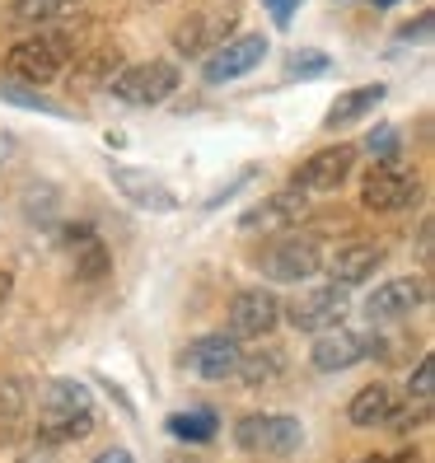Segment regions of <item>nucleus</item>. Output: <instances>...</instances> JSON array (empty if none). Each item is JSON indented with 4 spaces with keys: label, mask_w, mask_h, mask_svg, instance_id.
<instances>
[{
    "label": "nucleus",
    "mask_w": 435,
    "mask_h": 463,
    "mask_svg": "<svg viewBox=\"0 0 435 463\" xmlns=\"http://www.w3.org/2000/svg\"><path fill=\"white\" fill-rule=\"evenodd\" d=\"M94 430V402H90V389L75 384V379H52L43 389V402H38V426H33V440L43 449L52 445H71V440H85Z\"/></svg>",
    "instance_id": "obj_1"
},
{
    "label": "nucleus",
    "mask_w": 435,
    "mask_h": 463,
    "mask_svg": "<svg viewBox=\"0 0 435 463\" xmlns=\"http://www.w3.org/2000/svg\"><path fill=\"white\" fill-rule=\"evenodd\" d=\"M75 57V47L66 33L47 29V33H33V38H19L10 52H5V80L14 85H52Z\"/></svg>",
    "instance_id": "obj_2"
},
{
    "label": "nucleus",
    "mask_w": 435,
    "mask_h": 463,
    "mask_svg": "<svg viewBox=\"0 0 435 463\" xmlns=\"http://www.w3.org/2000/svg\"><path fill=\"white\" fill-rule=\"evenodd\" d=\"M234 445L253 458H286L305 445V426L290 412H249L234 426Z\"/></svg>",
    "instance_id": "obj_3"
},
{
    "label": "nucleus",
    "mask_w": 435,
    "mask_h": 463,
    "mask_svg": "<svg viewBox=\"0 0 435 463\" xmlns=\"http://www.w3.org/2000/svg\"><path fill=\"white\" fill-rule=\"evenodd\" d=\"M234 33H239V5H202L174 24V52L178 57H211Z\"/></svg>",
    "instance_id": "obj_4"
},
{
    "label": "nucleus",
    "mask_w": 435,
    "mask_h": 463,
    "mask_svg": "<svg viewBox=\"0 0 435 463\" xmlns=\"http://www.w3.org/2000/svg\"><path fill=\"white\" fill-rule=\"evenodd\" d=\"M183 85V75H178V66L174 61H141V66H127V71H118L113 80H108V90H113L122 103H131V108H155V103H165L174 90Z\"/></svg>",
    "instance_id": "obj_5"
},
{
    "label": "nucleus",
    "mask_w": 435,
    "mask_h": 463,
    "mask_svg": "<svg viewBox=\"0 0 435 463\" xmlns=\"http://www.w3.org/2000/svg\"><path fill=\"white\" fill-rule=\"evenodd\" d=\"M225 323H230V337L234 342H262L281 323V299L271 295L267 286H249V290H239L230 299Z\"/></svg>",
    "instance_id": "obj_6"
},
{
    "label": "nucleus",
    "mask_w": 435,
    "mask_h": 463,
    "mask_svg": "<svg viewBox=\"0 0 435 463\" xmlns=\"http://www.w3.org/2000/svg\"><path fill=\"white\" fill-rule=\"evenodd\" d=\"M286 318L295 323L300 333H328V328H342V318H346V286L328 281V286H314L305 295H295L290 305H281Z\"/></svg>",
    "instance_id": "obj_7"
},
{
    "label": "nucleus",
    "mask_w": 435,
    "mask_h": 463,
    "mask_svg": "<svg viewBox=\"0 0 435 463\" xmlns=\"http://www.w3.org/2000/svg\"><path fill=\"white\" fill-rule=\"evenodd\" d=\"M384 346L374 333H356V328H328V333H318V342L309 346V361L314 370L323 374H337V370H351L356 361L374 356V351Z\"/></svg>",
    "instance_id": "obj_8"
},
{
    "label": "nucleus",
    "mask_w": 435,
    "mask_h": 463,
    "mask_svg": "<svg viewBox=\"0 0 435 463\" xmlns=\"http://www.w3.org/2000/svg\"><path fill=\"white\" fill-rule=\"evenodd\" d=\"M262 57H267V38L262 33H234L230 43H221L206 57L202 80H206V85H230V80H239V75H249L253 66H262Z\"/></svg>",
    "instance_id": "obj_9"
},
{
    "label": "nucleus",
    "mask_w": 435,
    "mask_h": 463,
    "mask_svg": "<svg viewBox=\"0 0 435 463\" xmlns=\"http://www.w3.org/2000/svg\"><path fill=\"white\" fill-rule=\"evenodd\" d=\"M417 202V178L407 174L402 165H374L361 183V206L365 211H402Z\"/></svg>",
    "instance_id": "obj_10"
},
{
    "label": "nucleus",
    "mask_w": 435,
    "mask_h": 463,
    "mask_svg": "<svg viewBox=\"0 0 435 463\" xmlns=\"http://www.w3.org/2000/svg\"><path fill=\"white\" fill-rule=\"evenodd\" d=\"M262 277L267 281H309L314 271L323 267V258H318V243L314 239H277L271 249L262 253Z\"/></svg>",
    "instance_id": "obj_11"
},
{
    "label": "nucleus",
    "mask_w": 435,
    "mask_h": 463,
    "mask_svg": "<svg viewBox=\"0 0 435 463\" xmlns=\"http://www.w3.org/2000/svg\"><path fill=\"white\" fill-rule=\"evenodd\" d=\"M351 165H356V146L314 150L309 159H300V169H295V187H300V193H337L351 174Z\"/></svg>",
    "instance_id": "obj_12"
},
{
    "label": "nucleus",
    "mask_w": 435,
    "mask_h": 463,
    "mask_svg": "<svg viewBox=\"0 0 435 463\" xmlns=\"http://www.w3.org/2000/svg\"><path fill=\"white\" fill-rule=\"evenodd\" d=\"M309 211V197L300 193V187H286V193H271L262 197L253 211L239 215V230H262V234H277V230H290L300 225V215Z\"/></svg>",
    "instance_id": "obj_13"
},
{
    "label": "nucleus",
    "mask_w": 435,
    "mask_h": 463,
    "mask_svg": "<svg viewBox=\"0 0 435 463\" xmlns=\"http://www.w3.org/2000/svg\"><path fill=\"white\" fill-rule=\"evenodd\" d=\"M183 365L197 379H230L239 365V342L230 333H206L183 351Z\"/></svg>",
    "instance_id": "obj_14"
},
{
    "label": "nucleus",
    "mask_w": 435,
    "mask_h": 463,
    "mask_svg": "<svg viewBox=\"0 0 435 463\" xmlns=\"http://www.w3.org/2000/svg\"><path fill=\"white\" fill-rule=\"evenodd\" d=\"M108 174H113L118 193H122V197H127L131 206H141V211H155V215H169V211H178V197H174L169 187L155 178V174H146V169H127V165H113Z\"/></svg>",
    "instance_id": "obj_15"
},
{
    "label": "nucleus",
    "mask_w": 435,
    "mask_h": 463,
    "mask_svg": "<svg viewBox=\"0 0 435 463\" xmlns=\"http://www.w3.org/2000/svg\"><path fill=\"white\" fill-rule=\"evenodd\" d=\"M421 299H426L421 281H412V277H398V281L374 286V295L365 299V314H370L374 323H393V318H407L412 309H421Z\"/></svg>",
    "instance_id": "obj_16"
},
{
    "label": "nucleus",
    "mask_w": 435,
    "mask_h": 463,
    "mask_svg": "<svg viewBox=\"0 0 435 463\" xmlns=\"http://www.w3.org/2000/svg\"><path fill=\"white\" fill-rule=\"evenodd\" d=\"M379 267H384V249H379V243H342V249L328 258V277L337 286H361Z\"/></svg>",
    "instance_id": "obj_17"
},
{
    "label": "nucleus",
    "mask_w": 435,
    "mask_h": 463,
    "mask_svg": "<svg viewBox=\"0 0 435 463\" xmlns=\"http://www.w3.org/2000/svg\"><path fill=\"white\" fill-rule=\"evenodd\" d=\"M66 249H71V258H75V277H80V281H99L103 271L113 267V258H108V249H103V239H99L90 225L66 230Z\"/></svg>",
    "instance_id": "obj_18"
},
{
    "label": "nucleus",
    "mask_w": 435,
    "mask_h": 463,
    "mask_svg": "<svg viewBox=\"0 0 435 463\" xmlns=\"http://www.w3.org/2000/svg\"><path fill=\"white\" fill-rule=\"evenodd\" d=\"M384 85H361V90H346V94H337V103L328 108V118H323V127H351V122H361V118H370L379 103H384Z\"/></svg>",
    "instance_id": "obj_19"
},
{
    "label": "nucleus",
    "mask_w": 435,
    "mask_h": 463,
    "mask_svg": "<svg viewBox=\"0 0 435 463\" xmlns=\"http://www.w3.org/2000/svg\"><path fill=\"white\" fill-rule=\"evenodd\" d=\"M234 374H239L249 389H267V384H277V379L286 374V356H281L277 346H258V351H249V356L239 351Z\"/></svg>",
    "instance_id": "obj_20"
},
{
    "label": "nucleus",
    "mask_w": 435,
    "mask_h": 463,
    "mask_svg": "<svg viewBox=\"0 0 435 463\" xmlns=\"http://www.w3.org/2000/svg\"><path fill=\"white\" fill-rule=\"evenodd\" d=\"M393 412V389L389 384H365L356 398L346 402V421L351 426H384Z\"/></svg>",
    "instance_id": "obj_21"
},
{
    "label": "nucleus",
    "mask_w": 435,
    "mask_h": 463,
    "mask_svg": "<svg viewBox=\"0 0 435 463\" xmlns=\"http://www.w3.org/2000/svg\"><path fill=\"white\" fill-rule=\"evenodd\" d=\"M169 430L178 435V440H187V445H206V440H215L221 421H215L211 407H187V412H174L169 417Z\"/></svg>",
    "instance_id": "obj_22"
},
{
    "label": "nucleus",
    "mask_w": 435,
    "mask_h": 463,
    "mask_svg": "<svg viewBox=\"0 0 435 463\" xmlns=\"http://www.w3.org/2000/svg\"><path fill=\"white\" fill-rule=\"evenodd\" d=\"M80 5V0H10V19L14 24H47V19H61Z\"/></svg>",
    "instance_id": "obj_23"
},
{
    "label": "nucleus",
    "mask_w": 435,
    "mask_h": 463,
    "mask_svg": "<svg viewBox=\"0 0 435 463\" xmlns=\"http://www.w3.org/2000/svg\"><path fill=\"white\" fill-rule=\"evenodd\" d=\"M113 71H118V47H99L75 75H80V80H90V85H108V80H113Z\"/></svg>",
    "instance_id": "obj_24"
},
{
    "label": "nucleus",
    "mask_w": 435,
    "mask_h": 463,
    "mask_svg": "<svg viewBox=\"0 0 435 463\" xmlns=\"http://www.w3.org/2000/svg\"><path fill=\"white\" fill-rule=\"evenodd\" d=\"M426 421H430V398H417V402H407V407H393L384 426H393V430H417V426H426Z\"/></svg>",
    "instance_id": "obj_25"
},
{
    "label": "nucleus",
    "mask_w": 435,
    "mask_h": 463,
    "mask_svg": "<svg viewBox=\"0 0 435 463\" xmlns=\"http://www.w3.org/2000/svg\"><path fill=\"white\" fill-rule=\"evenodd\" d=\"M323 71H328V57H323V52H305V47L286 61V80H314Z\"/></svg>",
    "instance_id": "obj_26"
},
{
    "label": "nucleus",
    "mask_w": 435,
    "mask_h": 463,
    "mask_svg": "<svg viewBox=\"0 0 435 463\" xmlns=\"http://www.w3.org/2000/svg\"><path fill=\"white\" fill-rule=\"evenodd\" d=\"M365 150L379 159V165H398V131L393 127H379L370 141H365Z\"/></svg>",
    "instance_id": "obj_27"
},
{
    "label": "nucleus",
    "mask_w": 435,
    "mask_h": 463,
    "mask_svg": "<svg viewBox=\"0 0 435 463\" xmlns=\"http://www.w3.org/2000/svg\"><path fill=\"white\" fill-rule=\"evenodd\" d=\"M430 374H435V361L421 356L417 370H412V384H407V393H412V398H430Z\"/></svg>",
    "instance_id": "obj_28"
},
{
    "label": "nucleus",
    "mask_w": 435,
    "mask_h": 463,
    "mask_svg": "<svg viewBox=\"0 0 435 463\" xmlns=\"http://www.w3.org/2000/svg\"><path fill=\"white\" fill-rule=\"evenodd\" d=\"M262 5L271 10V24H277V29H286V24L295 19V10H300L305 0H262Z\"/></svg>",
    "instance_id": "obj_29"
},
{
    "label": "nucleus",
    "mask_w": 435,
    "mask_h": 463,
    "mask_svg": "<svg viewBox=\"0 0 435 463\" xmlns=\"http://www.w3.org/2000/svg\"><path fill=\"white\" fill-rule=\"evenodd\" d=\"M402 458H412V454H361V458H351V463H402Z\"/></svg>",
    "instance_id": "obj_30"
},
{
    "label": "nucleus",
    "mask_w": 435,
    "mask_h": 463,
    "mask_svg": "<svg viewBox=\"0 0 435 463\" xmlns=\"http://www.w3.org/2000/svg\"><path fill=\"white\" fill-rule=\"evenodd\" d=\"M94 463H136V458H131L127 449H103V454H99Z\"/></svg>",
    "instance_id": "obj_31"
},
{
    "label": "nucleus",
    "mask_w": 435,
    "mask_h": 463,
    "mask_svg": "<svg viewBox=\"0 0 435 463\" xmlns=\"http://www.w3.org/2000/svg\"><path fill=\"white\" fill-rule=\"evenodd\" d=\"M10 295H14V271H5V267H0V305H5Z\"/></svg>",
    "instance_id": "obj_32"
},
{
    "label": "nucleus",
    "mask_w": 435,
    "mask_h": 463,
    "mask_svg": "<svg viewBox=\"0 0 435 463\" xmlns=\"http://www.w3.org/2000/svg\"><path fill=\"white\" fill-rule=\"evenodd\" d=\"M379 5H384V10H389V5H398V0H379Z\"/></svg>",
    "instance_id": "obj_33"
}]
</instances>
